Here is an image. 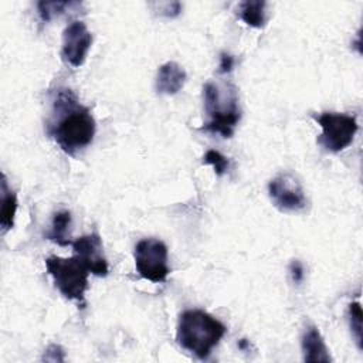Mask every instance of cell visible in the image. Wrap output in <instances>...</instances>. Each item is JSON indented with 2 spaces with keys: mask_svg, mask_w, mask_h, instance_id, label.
I'll use <instances>...</instances> for the list:
<instances>
[{
  "mask_svg": "<svg viewBox=\"0 0 363 363\" xmlns=\"http://www.w3.org/2000/svg\"><path fill=\"white\" fill-rule=\"evenodd\" d=\"M74 255H77L92 275L106 277L109 272L108 261L104 255L102 240L98 233H91L71 241Z\"/></svg>",
  "mask_w": 363,
  "mask_h": 363,
  "instance_id": "cell-9",
  "label": "cell"
},
{
  "mask_svg": "<svg viewBox=\"0 0 363 363\" xmlns=\"http://www.w3.org/2000/svg\"><path fill=\"white\" fill-rule=\"evenodd\" d=\"M91 44L92 34L89 33L86 24L81 20L71 21L62 31V61L74 68L81 67L86 60Z\"/></svg>",
  "mask_w": 363,
  "mask_h": 363,
  "instance_id": "cell-8",
  "label": "cell"
},
{
  "mask_svg": "<svg viewBox=\"0 0 363 363\" xmlns=\"http://www.w3.org/2000/svg\"><path fill=\"white\" fill-rule=\"evenodd\" d=\"M316 122L322 129L318 143L332 153L346 149L359 129L354 115L340 112H323L316 116Z\"/></svg>",
  "mask_w": 363,
  "mask_h": 363,
  "instance_id": "cell-5",
  "label": "cell"
},
{
  "mask_svg": "<svg viewBox=\"0 0 363 363\" xmlns=\"http://www.w3.org/2000/svg\"><path fill=\"white\" fill-rule=\"evenodd\" d=\"M235 65V58L233 54L223 51L220 54V64H218V72L220 74H228L233 71Z\"/></svg>",
  "mask_w": 363,
  "mask_h": 363,
  "instance_id": "cell-19",
  "label": "cell"
},
{
  "mask_svg": "<svg viewBox=\"0 0 363 363\" xmlns=\"http://www.w3.org/2000/svg\"><path fill=\"white\" fill-rule=\"evenodd\" d=\"M45 352L52 354V357L50 359L51 362H62V360H64L62 349H61V346H58V345H51V346H48V349H47Z\"/></svg>",
  "mask_w": 363,
  "mask_h": 363,
  "instance_id": "cell-20",
  "label": "cell"
},
{
  "mask_svg": "<svg viewBox=\"0 0 363 363\" xmlns=\"http://www.w3.org/2000/svg\"><path fill=\"white\" fill-rule=\"evenodd\" d=\"M349 322L357 346L362 349V308L359 302H352L349 305Z\"/></svg>",
  "mask_w": 363,
  "mask_h": 363,
  "instance_id": "cell-17",
  "label": "cell"
},
{
  "mask_svg": "<svg viewBox=\"0 0 363 363\" xmlns=\"http://www.w3.org/2000/svg\"><path fill=\"white\" fill-rule=\"evenodd\" d=\"M203 163L210 164V166L213 167L216 176H218V177H221L223 174H225L227 170H228V167H230L228 159H227L223 153H220L218 150H216V149H208V150L204 153V156H203Z\"/></svg>",
  "mask_w": 363,
  "mask_h": 363,
  "instance_id": "cell-16",
  "label": "cell"
},
{
  "mask_svg": "<svg viewBox=\"0 0 363 363\" xmlns=\"http://www.w3.org/2000/svg\"><path fill=\"white\" fill-rule=\"evenodd\" d=\"M204 112L207 121L201 129L210 133L231 138L241 119L237 88L231 82H206L203 86Z\"/></svg>",
  "mask_w": 363,
  "mask_h": 363,
  "instance_id": "cell-3",
  "label": "cell"
},
{
  "mask_svg": "<svg viewBox=\"0 0 363 363\" xmlns=\"http://www.w3.org/2000/svg\"><path fill=\"white\" fill-rule=\"evenodd\" d=\"M135 267L139 275L150 282H164L169 268V252L163 241L157 238H143L138 241L133 251Z\"/></svg>",
  "mask_w": 363,
  "mask_h": 363,
  "instance_id": "cell-6",
  "label": "cell"
},
{
  "mask_svg": "<svg viewBox=\"0 0 363 363\" xmlns=\"http://www.w3.org/2000/svg\"><path fill=\"white\" fill-rule=\"evenodd\" d=\"M69 227H71V213L68 210H60L54 213L51 228L45 234V238L62 247L71 245Z\"/></svg>",
  "mask_w": 363,
  "mask_h": 363,
  "instance_id": "cell-14",
  "label": "cell"
},
{
  "mask_svg": "<svg viewBox=\"0 0 363 363\" xmlns=\"http://www.w3.org/2000/svg\"><path fill=\"white\" fill-rule=\"evenodd\" d=\"M187 74L182 65L174 61L162 64L156 74L155 88L160 95H176L184 86Z\"/></svg>",
  "mask_w": 363,
  "mask_h": 363,
  "instance_id": "cell-10",
  "label": "cell"
},
{
  "mask_svg": "<svg viewBox=\"0 0 363 363\" xmlns=\"http://www.w3.org/2000/svg\"><path fill=\"white\" fill-rule=\"evenodd\" d=\"M288 271H289V275H291V279L295 282V284H301L305 278V268L302 265V262L299 259H292L289 267H288Z\"/></svg>",
  "mask_w": 363,
  "mask_h": 363,
  "instance_id": "cell-18",
  "label": "cell"
},
{
  "mask_svg": "<svg viewBox=\"0 0 363 363\" xmlns=\"http://www.w3.org/2000/svg\"><path fill=\"white\" fill-rule=\"evenodd\" d=\"M45 269L64 298L77 301L81 308L85 306V292L91 272L77 255L68 258L51 255L45 259Z\"/></svg>",
  "mask_w": 363,
  "mask_h": 363,
  "instance_id": "cell-4",
  "label": "cell"
},
{
  "mask_svg": "<svg viewBox=\"0 0 363 363\" xmlns=\"http://www.w3.org/2000/svg\"><path fill=\"white\" fill-rule=\"evenodd\" d=\"M17 194L9 189L6 176H1V207H0V225L1 231L7 233L14 225L17 211Z\"/></svg>",
  "mask_w": 363,
  "mask_h": 363,
  "instance_id": "cell-13",
  "label": "cell"
},
{
  "mask_svg": "<svg viewBox=\"0 0 363 363\" xmlns=\"http://www.w3.org/2000/svg\"><path fill=\"white\" fill-rule=\"evenodd\" d=\"M267 3L264 0H245L238 3L237 14L250 27L262 28L267 24Z\"/></svg>",
  "mask_w": 363,
  "mask_h": 363,
  "instance_id": "cell-12",
  "label": "cell"
},
{
  "mask_svg": "<svg viewBox=\"0 0 363 363\" xmlns=\"http://www.w3.org/2000/svg\"><path fill=\"white\" fill-rule=\"evenodd\" d=\"M45 126L48 136L69 156H75L91 145L96 130L91 109L79 102L72 89L65 86L51 94V112Z\"/></svg>",
  "mask_w": 363,
  "mask_h": 363,
  "instance_id": "cell-1",
  "label": "cell"
},
{
  "mask_svg": "<svg viewBox=\"0 0 363 363\" xmlns=\"http://www.w3.org/2000/svg\"><path fill=\"white\" fill-rule=\"evenodd\" d=\"M225 332V325L208 312L201 309H187L179 316L176 342L197 359L204 360L220 343Z\"/></svg>",
  "mask_w": 363,
  "mask_h": 363,
  "instance_id": "cell-2",
  "label": "cell"
},
{
  "mask_svg": "<svg viewBox=\"0 0 363 363\" xmlns=\"http://www.w3.org/2000/svg\"><path fill=\"white\" fill-rule=\"evenodd\" d=\"M301 347L305 362H330V354L326 347V343L319 332V329L313 325H309L301 337Z\"/></svg>",
  "mask_w": 363,
  "mask_h": 363,
  "instance_id": "cell-11",
  "label": "cell"
},
{
  "mask_svg": "<svg viewBox=\"0 0 363 363\" xmlns=\"http://www.w3.org/2000/svg\"><path fill=\"white\" fill-rule=\"evenodd\" d=\"M268 196L281 211H301L308 203L301 182L292 173L275 176L268 183Z\"/></svg>",
  "mask_w": 363,
  "mask_h": 363,
  "instance_id": "cell-7",
  "label": "cell"
},
{
  "mask_svg": "<svg viewBox=\"0 0 363 363\" xmlns=\"http://www.w3.org/2000/svg\"><path fill=\"white\" fill-rule=\"evenodd\" d=\"M72 3L69 1H38L37 10L38 16L43 23L51 21L55 16L61 14L67 7H69Z\"/></svg>",
  "mask_w": 363,
  "mask_h": 363,
  "instance_id": "cell-15",
  "label": "cell"
}]
</instances>
